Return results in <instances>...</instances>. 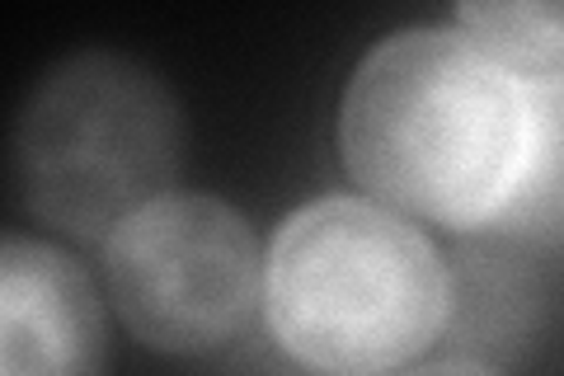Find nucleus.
Returning <instances> with one entry per match:
<instances>
[{
  "label": "nucleus",
  "mask_w": 564,
  "mask_h": 376,
  "mask_svg": "<svg viewBox=\"0 0 564 376\" xmlns=\"http://www.w3.org/2000/svg\"><path fill=\"white\" fill-rule=\"evenodd\" d=\"M104 363V311L85 268L57 245H0V367L10 376H70Z\"/></svg>",
  "instance_id": "5"
},
{
  "label": "nucleus",
  "mask_w": 564,
  "mask_h": 376,
  "mask_svg": "<svg viewBox=\"0 0 564 376\" xmlns=\"http://www.w3.org/2000/svg\"><path fill=\"white\" fill-rule=\"evenodd\" d=\"M462 33L522 80L564 71V0H456Z\"/></svg>",
  "instance_id": "8"
},
{
  "label": "nucleus",
  "mask_w": 564,
  "mask_h": 376,
  "mask_svg": "<svg viewBox=\"0 0 564 376\" xmlns=\"http://www.w3.org/2000/svg\"><path fill=\"white\" fill-rule=\"evenodd\" d=\"M10 160L33 217L76 240H109L137 207L170 193L180 109L151 66L85 47L29 85Z\"/></svg>",
  "instance_id": "3"
},
{
  "label": "nucleus",
  "mask_w": 564,
  "mask_h": 376,
  "mask_svg": "<svg viewBox=\"0 0 564 376\" xmlns=\"http://www.w3.org/2000/svg\"><path fill=\"white\" fill-rule=\"evenodd\" d=\"M532 104L527 80L462 29H400L352 71L344 165L404 217L485 230L513 198Z\"/></svg>",
  "instance_id": "1"
},
{
  "label": "nucleus",
  "mask_w": 564,
  "mask_h": 376,
  "mask_svg": "<svg viewBox=\"0 0 564 376\" xmlns=\"http://www.w3.org/2000/svg\"><path fill=\"white\" fill-rule=\"evenodd\" d=\"M250 222L212 193H161L104 240V288L147 348L198 357L250 330L263 307Z\"/></svg>",
  "instance_id": "4"
},
{
  "label": "nucleus",
  "mask_w": 564,
  "mask_h": 376,
  "mask_svg": "<svg viewBox=\"0 0 564 376\" xmlns=\"http://www.w3.org/2000/svg\"><path fill=\"white\" fill-rule=\"evenodd\" d=\"M527 104H532V137L522 179L503 212L485 226L499 245L564 240V71L527 80Z\"/></svg>",
  "instance_id": "7"
},
{
  "label": "nucleus",
  "mask_w": 564,
  "mask_h": 376,
  "mask_svg": "<svg viewBox=\"0 0 564 376\" xmlns=\"http://www.w3.org/2000/svg\"><path fill=\"white\" fill-rule=\"evenodd\" d=\"M452 268L381 198H315L278 226L263 315L278 348L334 376L414 367L447 325Z\"/></svg>",
  "instance_id": "2"
},
{
  "label": "nucleus",
  "mask_w": 564,
  "mask_h": 376,
  "mask_svg": "<svg viewBox=\"0 0 564 376\" xmlns=\"http://www.w3.org/2000/svg\"><path fill=\"white\" fill-rule=\"evenodd\" d=\"M541 330V288L522 259L499 245L466 249L452 264V297L443 334L470 353V367H513Z\"/></svg>",
  "instance_id": "6"
}]
</instances>
